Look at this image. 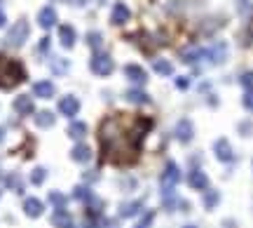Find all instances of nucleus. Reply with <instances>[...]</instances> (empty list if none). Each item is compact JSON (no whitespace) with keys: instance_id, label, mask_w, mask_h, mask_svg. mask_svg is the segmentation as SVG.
<instances>
[{"instance_id":"obj_28","label":"nucleus","mask_w":253,"mask_h":228,"mask_svg":"<svg viewBox=\"0 0 253 228\" xmlns=\"http://www.w3.org/2000/svg\"><path fill=\"white\" fill-rule=\"evenodd\" d=\"M45 176H47V172L42 170V167H38V170H33V174H31V181L35 186H40L42 181H45Z\"/></svg>"},{"instance_id":"obj_8","label":"nucleus","mask_w":253,"mask_h":228,"mask_svg":"<svg viewBox=\"0 0 253 228\" xmlns=\"http://www.w3.org/2000/svg\"><path fill=\"white\" fill-rule=\"evenodd\" d=\"M77 111H80V101H77L75 97H63L61 101H59V113L66 115V118L77 115Z\"/></svg>"},{"instance_id":"obj_3","label":"nucleus","mask_w":253,"mask_h":228,"mask_svg":"<svg viewBox=\"0 0 253 228\" xmlns=\"http://www.w3.org/2000/svg\"><path fill=\"white\" fill-rule=\"evenodd\" d=\"M162 188H164V196H169L171 193V188L180 181V170L176 163H167V167H164V172H162Z\"/></svg>"},{"instance_id":"obj_33","label":"nucleus","mask_w":253,"mask_h":228,"mask_svg":"<svg viewBox=\"0 0 253 228\" xmlns=\"http://www.w3.org/2000/svg\"><path fill=\"white\" fill-rule=\"evenodd\" d=\"M7 186L17 188V193H21V184H19V176H7Z\"/></svg>"},{"instance_id":"obj_6","label":"nucleus","mask_w":253,"mask_h":228,"mask_svg":"<svg viewBox=\"0 0 253 228\" xmlns=\"http://www.w3.org/2000/svg\"><path fill=\"white\" fill-rule=\"evenodd\" d=\"M192 137H195V127H192V122L188 118H180L178 125H176V139L180 143H190L192 142Z\"/></svg>"},{"instance_id":"obj_2","label":"nucleus","mask_w":253,"mask_h":228,"mask_svg":"<svg viewBox=\"0 0 253 228\" xmlns=\"http://www.w3.org/2000/svg\"><path fill=\"white\" fill-rule=\"evenodd\" d=\"M24 78H26V71L17 59L0 57V87H5V89L17 87L19 83H24Z\"/></svg>"},{"instance_id":"obj_16","label":"nucleus","mask_w":253,"mask_h":228,"mask_svg":"<svg viewBox=\"0 0 253 228\" xmlns=\"http://www.w3.org/2000/svg\"><path fill=\"white\" fill-rule=\"evenodd\" d=\"M59 40H61L63 47H73L75 45V28L71 26V24L59 26Z\"/></svg>"},{"instance_id":"obj_26","label":"nucleus","mask_w":253,"mask_h":228,"mask_svg":"<svg viewBox=\"0 0 253 228\" xmlns=\"http://www.w3.org/2000/svg\"><path fill=\"white\" fill-rule=\"evenodd\" d=\"M75 200H92V191H89V188H87V186H77V188H75Z\"/></svg>"},{"instance_id":"obj_40","label":"nucleus","mask_w":253,"mask_h":228,"mask_svg":"<svg viewBox=\"0 0 253 228\" xmlns=\"http://www.w3.org/2000/svg\"><path fill=\"white\" fill-rule=\"evenodd\" d=\"M183 228H195V226H183Z\"/></svg>"},{"instance_id":"obj_17","label":"nucleus","mask_w":253,"mask_h":228,"mask_svg":"<svg viewBox=\"0 0 253 228\" xmlns=\"http://www.w3.org/2000/svg\"><path fill=\"white\" fill-rule=\"evenodd\" d=\"M38 24H40L42 28H52L54 24H56V12H54V7H42L40 14H38Z\"/></svg>"},{"instance_id":"obj_19","label":"nucleus","mask_w":253,"mask_h":228,"mask_svg":"<svg viewBox=\"0 0 253 228\" xmlns=\"http://www.w3.org/2000/svg\"><path fill=\"white\" fill-rule=\"evenodd\" d=\"M71 158H73L75 163H89L92 151H89V146H87V143H77L73 151H71Z\"/></svg>"},{"instance_id":"obj_12","label":"nucleus","mask_w":253,"mask_h":228,"mask_svg":"<svg viewBox=\"0 0 253 228\" xmlns=\"http://www.w3.org/2000/svg\"><path fill=\"white\" fill-rule=\"evenodd\" d=\"M125 76L131 80V83H146L148 80V73L136 64H126L125 66Z\"/></svg>"},{"instance_id":"obj_37","label":"nucleus","mask_w":253,"mask_h":228,"mask_svg":"<svg viewBox=\"0 0 253 228\" xmlns=\"http://www.w3.org/2000/svg\"><path fill=\"white\" fill-rule=\"evenodd\" d=\"M66 2H71V5H75V7H82V5H87V0H66Z\"/></svg>"},{"instance_id":"obj_25","label":"nucleus","mask_w":253,"mask_h":228,"mask_svg":"<svg viewBox=\"0 0 253 228\" xmlns=\"http://www.w3.org/2000/svg\"><path fill=\"white\" fill-rule=\"evenodd\" d=\"M152 66H155V71H157V73H162V76H171V73H174V66L169 64V61H164V59H162V61L157 59Z\"/></svg>"},{"instance_id":"obj_34","label":"nucleus","mask_w":253,"mask_h":228,"mask_svg":"<svg viewBox=\"0 0 253 228\" xmlns=\"http://www.w3.org/2000/svg\"><path fill=\"white\" fill-rule=\"evenodd\" d=\"M244 106H246L249 111H253V92H249V94L244 97Z\"/></svg>"},{"instance_id":"obj_31","label":"nucleus","mask_w":253,"mask_h":228,"mask_svg":"<svg viewBox=\"0 0 253 228\" xmlns=\"http://www.w3.org/2000/svg\"><path fill=\"white\" fill-rule=\"evenodd\" d=\"M87 43H89V47L99 50V47H101V33H89V35H87Z\"/></svg>"},{"instance_id":"obj_15","label":"nucleus","mask_w":253,"mask_h":228,"mask_svg":"<svg viewBox=\"0 0 253 228\" xmlns=\"http://www.w3.org/2000/svg\"><path fill=\"white\" fill-rule=\"evenodd\" d=\"M33 94L40 99H52L54 97V85L50 80H40V83H35L33 85Z\"/></svg>"},{"instance_id":"obj_23","label":"nucleus","mask_w":253,"mask_h":228,"mask_svg":"<svg viewBox=\"0 0 253 228\" xmlns=\"http://www.w3.org/2000/svg\"><path fill=\"white\" fill-rule=\"evenodd\" d=\"M126 99H129L131 104H148V94L141 92V89H129V92H126Z\"/></svg>"},{"instance_id":"obj_39","label":"nucleus","mask_w":253,"mask_h":228,"mask_svg":"<svg viewBox=\"0 0 253 228\" xmlns=\"http://www.w3.org/2000/svg\"><path fill=\"white\" fill-rule=\"evenodd\" d=\"M5 142V130H2V127H0V143Z\"/></svg>"},{"instance_id":"obj_21","label":"nucleus","mask_w":253,"mask_h":228,"mask_svg":"<svg viewBox=\"0 0 253 228\" xmlns=\"http://www.w3.org/2000/svg\"><path fill=\"white\" fill-rule=\"evenodd\" d=\"M35 125H38V127H52L54 125V113H50V111L35 113Z\"/></svg>"},{"instance_id":"obj_18","label":"nucleus","mask_w":253,"mask_h":228,"mask_svg":"<svg viewBox=\"0 0 253 228\" xmlns=\"http://www.w3.org/2000/svg\"><path fill=\"white\" fill-rule=\"evenodd\" d=\"M206 55L211 57V61H213V64H223V61L228 59V45H225V43H216L209 52H206Z\"/></svg>"},{"instance_id":"obj_35","label":"nucleus","mask_w":253,"mask_h":228,"mask_svg":"<svg viewBox=\"0 0 253 228\" xmlns=\"http://www.w3.org/2000/svg\"><path fill=\"white\" fill-rule=\"evenodd\" d=\"M38 50H40V52H47V50H50V38H42L40 45H38Z\"/></svg>"},{"instance_id":"obj_20","label":"nucleus","mask_w":253,"mask_h":228,"mask_svg":"<svg viewBox=\"0 0 253 228\" xmlns=\"http://www.w3.org/2000/svg\"><path fill=\"white\" fill-rule=\"evenodd\" d=\"M141 209H143V200L126 202V205H122V209H120V217H134V214H138Z\"/></svg>"},{"instance_id":"obj_32","label":"nucleus","mask_w":253,"mask_h":228,"mask_svg":"<svg viewBox=\"0 0 253 228\" xmlns=\"http://www.w3.org/2000/svg\"><path fill=\"white\" fill-rule=\"evenodd\" d=\"M242 85L249 89V92H253V73H246V76L242 78Z\"/></svg>"},{"instance_id":"obj_10","label":"nucleus","mask_w":253,"mask_h":228,"mask_svg":"<svg viewBox=\"0 0 253 228\" xmlns=\"http://www.w3.org/2000/svg\"><path fill=\"white\" fill-rule=\"evenodd\" d=\"M14 111L19 113V115H31L35 106H33V99L28 94H21V97L14 99Z\"/></svg>"},{"instance_id":"obj_24","label":"nucleus","mask_w":253,"mask_h":228,"mask_svg":"<svg viewBox=\"0 0 253 228\" xmlns=\"http://www.w3.org/2000/svg\"><path fill=\"white\" fill-rule=\"evenodd\" d=\"M218 200H221L218 191H206V196H204V207H206V209H213V207L218 205Z\"/></svg>"},{"instance_id":"obj_27","label":"nucleus","mask_w":253,"mask_h":228,"mask_svg":"<svg viewBox=\"0 0 253 228\" xmlns=\"http://www.w3.org/2000/svg\"><path fill=\"white\" fill-rule=\"evenodd\" d=\"M50 202H52V205H56V209H63V207H66V196H61V193L52 191V193H50Z\"/></svg>"},{"instance_id":"obj_1","label":"nucleus","mask_w":253,"mask_h":228,"mask_svg":"<svg viewBox=\"0 0 253 228\" xmlns=\"http://www.w3.org/2000/svg\"><path fill=\"white\" fill-rule=\"evenodd\" d=\"M152 127L150 118L141 115H110L101 122L99 142L103 148V160L115 165H131L138 160V148Z\"/></svg>"},{"instance_id":"obj_14","label":"nucleus","mask_w":253,"mask_h":228,"mask_svg":"<svg viewBox=\"0 0 253 228\" xmlns=\"http://www.w3.org/2000/svg\"><path fill=\"white\" fill-rule=\"evenodd\" d=\"M24 212H26V217L38 219L42 214V202L38 198H26V200H24Z\"/></svg>"},{"instance_id":"obj_38","label":"nucleus","mask_w":253,"mask_h":228,"mask_svg":"<svg viewBox=\"0 0 253 228\" xmlns=\"http://www.w3.org/2000/svg\"><path fill=\"white\" fill-rule=\"evenodd\" d=\"M2 26H5V12L0 10V28H2Z\"/></svg>"},{"instance_id":"obj_9","label":"nucleus","mask_w":253,"mask_h":228,"mask_svg":"<svg viewBox=\"0 0 253 228\" xmlns=\"http://www.w3.org/2000/svg\"><path fill=\"white\" fill-rule=\"evenodd\" d=\"M129 17H131V12H129V7H126L125 2H115L113 14H110V22L115 24V26H122L125 22H129Z\"/></svg>"},{"instance_id":"obj_30","label":"nucleus","mask_w":253,"mask_h":228,"mask_svg":"<svg viewBox=\"0 0 253 228\" xmlns=\"http://www.w3.org/2000/svg\"><path fill=\"white\" fill-rule=\"evenodd\" d=\"M152 221H155V212H146V217L138 221L136 228H150V226H152Z\"/></svg>"},{"instance_id":"obj_36","label":"nucleus","mask_w":253,"mask_h":228,"mask_svg":"<svg viewBox=\"0 0 253 228\" xmlns=\"http://www.w3.org/2000/svg\"><path fill=\"white\" fill-rule=\"evenodd\" d=\"M176 87H178V89H185V87H188V78H178V80H176Z\"/></svg>"},{"instance_id":"obj_22","label":"nucleus","mask_w":253,"mask_h":228,"mask_svg":"<svg viewBox=\"0 0 253 228\" xmlns=\"http://www.w3.org/2000/svg\"><path fill=\"white\" fill-rule=\"evenodd\" d=\"M84 134H87V125L84 122H71V127H68V137L71 139H82Z\"/></svg>"},{"instance_id":"obj_7","label":"nucleus","mask_w":253,"mask_h":228,"mask_svg":"<svg viewBox=\"0 0 253 228\" xmlns=\"http://www.w3.org/2000/svg\"><path fill=\"white\" fill-rule=\"evenodd\" d=\"M213 151H216V158H218L221 163H232V158H234L232 146L228 139H218V142L213 143Z\"/></svg>"},{"instance_id":"obj_13","label":"nucleus","mask_w":253,"mask_h":228,"mask_svg":"<svg viewBox=\"0 0 253 228\" xmlns=\"http://www.w3.org/2000/svg\"><path fill=\"white\" fill-rule=\"evenodd\" d=\"M190 186L195 191H206L209 188V176L202 172V170H195V172H190Z\"/></svg>"},{"instance_id":"obj_11","label":"nucleus","mask_w":253,"mask_h":228,"mask_svg":"<svg viewBox=\"0 0 253 228\" xmlns=\"http://www.w3.org/2000/svg\"><path fill=\"white\" fill-rule=\"evenodd\" d=\"M52 224H54V228H75L73 217H71L66 209H56V212H54Z\"/></svg>"},{"instance_id":"obj_5","label":"nucleus","mask_w":253,"mask_h":228,"mask_svg":"<svg viewBox=\"0 0 253 228\" xmlns=\"http://www.w3.org/2000/svg\"><path fill=\"white\" fill-rule=\"evenodd\" d=\"M92 71H94L96 76H110L113 73V68H115V61L110 59L108 55H101V52H96L92 57Z\"/></svg>"},{"instance_id":"obj_29","label":"nucleus","mask_w":253,"mask_h":228,"mask_svg":"<svg viewBox=\"0 0 253 228\" xmlns=\"http://www.w3.org/2000/svg\"><path fill=\"white\" fill-rule=\"evenodd\" d=\"M52 68H54V73H66V71H68V64L56 57V59H52Z\"/></svg>"},{"instance_id":"obj_4","label":"nucleus","mask_w":253,"mask_h":228,"mask_svg":"<svg viewBox=\"0 0 253 228\" xmlns=\"http://www.w3.org/2000/svg\"><path fill=\"white\" fill-rule=\"evenodd\" d=\"M26 38H28V22L21 19V22L14 24V26L10 28V33H7V45H12V47H21Z\"/></svg>"}]
</instances>
